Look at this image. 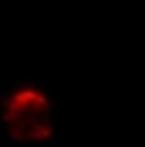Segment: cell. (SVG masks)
<instances>
[{
    "instance_id": "obj_1",
    "label": "cell",
    "mask_w": 145,
    "mask_h": 147,
    "mask_svg": "<svg viewBox=\"0 0 145 147\" xmlns=\"http://www.w3.org/2000/svg\"><path fill=\"white\" fill-rule=\"evenodd\" d=\"M6 119L21 140L43 141L53 134L49 99L36 87H21L13 93L7 103Z\"/></svg>"
}]
</instances>
